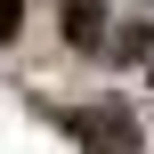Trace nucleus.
Instances as JSON below:
<instances>
[{
    "mask_svg": "<svg viewBox=\"0 0 154 154\" xmlns=\"http://www.w3.org/2000/svg\"><path fill=\"white\" fill-rule=\"evenodd\" d=\"M73 130H81L97 154H138V122H130L122 106H89V114H73Z\"/></svg>",
    "mask_w": 154,
    "mask_h": 154,
    "instance_id": "nucleus-1",
    "label": "nucleus"
},
{
    "mask_svg": "<svg viewBox=\"0 0 154 154\" xmlns=\"http://www.w3.org/2000/svg\"><path fill=\"white\" fill-rule=\"evenodd\" d=\"M65 41H97V0H65Z\"/></svg>",
    "mask_w": 154,
    "mask_h": 154,
    "instance_id": "nucleus-2",
    "label": "nucleus"
},
{
    "mask_svg": "<svg viewBox=\"0 0 154 154\" xmlns=\"http://www.w3.org/2000/svg\"><path fill=\"white\" fill-rule=\"evenodd\" d=\"M16 16H24V0H0V41L16 32Z\"/></svg>",
    "mask_w": 154,
    "mask_h": 154,
    "instance_id": "nucleus-3",
    "label": "nucleus"
}]
</instances>
